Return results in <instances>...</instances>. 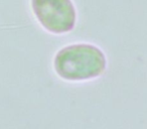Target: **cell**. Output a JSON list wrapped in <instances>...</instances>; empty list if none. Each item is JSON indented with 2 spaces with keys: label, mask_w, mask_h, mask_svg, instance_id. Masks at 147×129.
Wrapping results in <instances>:
<instances>
[{
  "label": "cell",
  "mask_w": 147,
  "mask_h": 129,
  "mask_svg": "<svg viewBox=\"0 0 147 129\" xmlns=\"http://www.w3.org/2000/svg\"><path fill=\"white\" fill-rule=\"evenodd\" d=\"M106 68L103 51L92 45H73L57 53L55 69L57 75L67 81H84L96 78Z\"/></svg>",
  "instance_id": "obj_1"
},
{
  "label": "cell",
  "mask_w": 147,
  "mask_h": 129,
  "mask_svg": "<svg viewBox=\"0 0 147 129\" xmlns=\"http://www.w3.org/2000/svg\"><path fill=\"white\" fill-rule=\"evenodd\" d=\"M32 10L45 29L65 33L73 29L76 11L71 0H31Z\"/></svg>",
  "instance_id": "obj_2"
}]
</instances>
